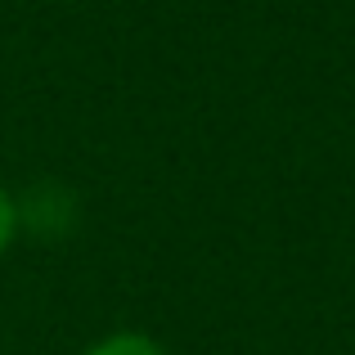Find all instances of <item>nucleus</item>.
Masks as SVG:
<instances>
[{
	"instance_id": "7ed1b4c3",
	"label": "nucleus",
	"mask_w": 355,
	"mask_h": 355,
	"mask_svg": "<svg viewBox=\"0 0 355 355\" xmlns=\"http://www.w3.org/2000/svg\"><path fill=\"white\" fill-rule=\"evenodd\" d=\"M14 239H18V202H14V193L0 184V257L9 252Z\"/></svg>"
},
{
	"instance_id": "f257e3e1",
	"label": "nucleus",
	"mask_w": 355,
	"mask_h": 355,
	"mask_svg": "<svg viewBox=\"0 0 355 355\" xmlns=\"http://www.w3.org/2000/svg\"><path fill=\"white\" fill-rule=\"evenodd\" d=\"M14 202H18V230L36 239H68L81 220V202L63 180H36Z\"/></svg>"
},
{
	"instance_id": "f03ea898",
	"label": "nucleus",
	"mask_w": 355,
	"mask_h": 355,
	"mask_svg": "<svg viewBox=\"0 0 355 355\" xmlns=\"http://www.w3.org/2000/svg\"><path fill=\"white\" fill-rule=\"evenodd\" d=\"M81 355H166V351L153 338H144V333H108V338H99Z\"/></svg>"
}]
</instances>
